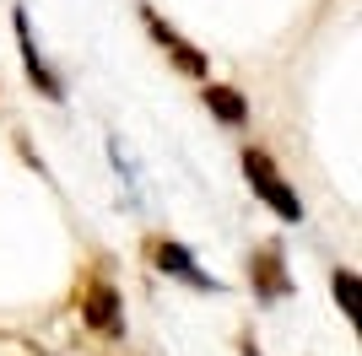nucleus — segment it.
I'll use <instances>...</instances> for the list:
<instances>
[{
	"label": "nucleus",
	"instance_id": "obj_1",
	"mask_svg": "<svg viewBox=\"0 0 362 356\" xmlns=\"http://www.w3.org/2000/svg\"><path fill=\"white\" fill-rule=\"evenodd\" d=\"M76 313H81V324H87L98 340H108V345L124 340V292L108 281L103 265H87V275L76 286Z\"/></svg>",
	"mask_w": 362,
	"mask_h": 356
},
{
	"label": "nucleus",
	"instance_id": "obj_2",
	"mask_svg": "<svg viewBox=\"0 0 362 356\" xmlns=\"http://www.w3.org/2000/svg\"><path fill=\"white\" fill-rule=\"evenodd\" d=\"M243 178H249V189L265 200V206L281 216L287 227H298L303 222V200H298V189H292L287 178H281V167L271 162V151H259V146H243Z\"/></svg>",
	"mask_w": 362,
	"mask_h": 356
},
{
	"label": "nucleus",
	"instance_id": "obj_3",
	"mask_svg": "<svg viewBox=\"0 0 362 356\" xmlns=\"http://www.w3.org/2000/svg\"><path fill=\"white\" fill-rule=\"evenodd\" d=\"M141 22H146V32H151V44L163 49L168 59H173V71L179 76H195V81H206V71H211V59H206V49H195L189 38H184L173 22H168L157 6H141Z\"/></svg>",
	"mask_w": 362,
	"mask_h": 356
},
{
	"label": "nucleus",
	"instance_id": "obj_4",
	"mask_svg": "<svg viewBox=\"0 0 362 356\" xmlns=\"http://www.w3.org/2000/svg\"><path fill=\"white\" fill-rule=\"evenodd\" d=\"M243 275H249V292H255L259 302H281V297L298 292V281H292V270H287V254H281V243H259V249H249V265H243Z\"/></svg>",
	"mask_w": 362,
	"mask_h": 356
},
{
	"label": "nucleus",
	"instance_id": "obj_5",
	"mask_svg": "<svg viewBox=\"0 0 362 356\" xmlns=\"http://www.w3.org/2000/svg\"><path fill=\"white\" fill-rule=\"evenodd\" d=\"M146 259H151V270H163V275H173V281H184V286H195V292H216V281L206 275V270H195V254L184 249L179 237L151 232V237H146Z\"/></svg>",
	"mask_w": 362,
	"mask_h": 356
},
{
	"label": "nucleus",
	"instance_id": "obj_6",
	"mask_svg": "<svg viewBox=\"0 0 362 356\" xmlns=\"http://www.w3.org/2000/svg\"><path fill=\"white\" fill-rule=\"evenodd\" d=\"M11 28H16V44H22V65H28V76H33V87L44 92L49 103H60L65 97V87H60V76L44 65V54H38V44H33V28H28V11L16 6L11 11Z\"/></svg>",
	"mask_w": 362,
	"mask_h": 356
},
{
	"label": "nucleus",
	"instance_id": "obj_7",
	"mask_svg": "<svg viewBox=\"0 0 362 356\" xmlns=\"http://www.w3.org/2000/svg\"><path fill=\"white\" fill-rule=\"evenodd\" d=\"M200 103L211 108V119H222V124H233V130L249 124V103H243V92L227 87V81H206V87H200Z\"/></svg>",
	"mask_w": 362,
	"mask_h": 356
},
{
	"label": "nucleus",
	"instance_id": "obj_8",
	"mask_svg": "<svg viewBox=\"0 0 362 356\" xmlns=\"http://www.w3.org/2000/svg\"><path fill=\"white\" fill-rule=\"evenodd\" d=\"M330 286H335V297H341V313L357 324V302H362V297H357V270H351V265H335L330 270Z\"/></svg>",
	"mask_w": 362,
	"mask_h": 356
},
{
	"label": "nucleus",
	"instance_id": "obj_9",
	"mask_svg": "<svg viewBox=\"0 0 362 356\" xmlns=\"http://www.w3.org/2000/svg\"><path fill=\"white\" fill-rule=\"evenodd\" d=\"M0 356H49V351L33 345V340H22V335H0Z\"/></svg>",
	"mask_w": 362,
	"mask_h": 356
},
{
	"label": "nucleus",
	"instance_id": "obj_10",
	"mask_svg": "<svg viewBox=\"0 0 362 356\" xmlns=\"http://www.w3.org/2000/svg\"><path fill=\"white\" fill-rule=\"evenodd\" d=\"M238 351H243V356H259V345L249 340V335H243V340H238Z\"/></svg>",
	"mask_w": 362,
	"mask_h": 356
},
{
	"label": "nucleus",
	"instance_id": "obj_11",
	"mask_svg": "<svg viewBox=\"0 0 362 356\" xmlns=\"http://www.w3.org/2000/svg\"><path fill=\"white\" fill-rule=\"evenodd\" d=\"M124 356H130V351H124Z\"/></svg>",
	"mask_w": 362,
	"mask_h": 356
}]
</instances>
